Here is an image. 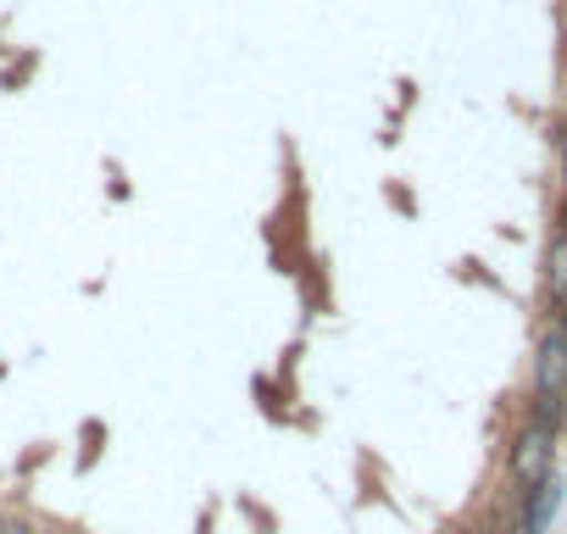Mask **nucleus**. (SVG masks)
<instances>
[{
    "instance_id": "nucleus-1",
    "label": "nucleus",
    "mask_w": 567,
    "mask_h": 534,
    "mask_svg": "<svg viewBox=\"0 0 567 534\" xmlns=\"http://www.w3.org/2000/svg\"><path fill=\"white\" fill-rule=\"evenodd\" d=\"M550 468H556V429L523 423L517 440H512V451H506V479L517 484V495H528L534 484L550 479Z\"/></svg>"
},
{
    "instance_id": "nucleus-2",
    "label": "nucleus",
    "mask_w": 567,
    "mask_h": 534,
    "mask_svg": "<svg viewBox=\"0 0 567 534\" xmlns=\"http://www.w3.org/2000/svg\"><path fill=\"white\" fill-rule=\"evenodd\" d=\"M534 401L567 407V324L556 318L534 346Z\"/></svg>"
},
{
    "instance_id": "nucleus-3",
    "label": "nucleus",
    "mask_w": 567,
    "mask_h": 534,
    "mask_svg": "<svg viewBox=\"0 0 567 534\" xmlns=\"http://www.w3.org/2000/svg\"><path fill=\"white\" fill-rule=\"evenodd\" d=\"M556 512H561V479L550 473L545 484H534L523 495V534H545L556 523Z\"/></svg>"
},
{
    "instance_id": "nucleus-4",
    "label": "nucleus",
    "mask_w": 567,
    "mask_h": 534,
    "mask_svg": "<svg viewBox=\"0 0 567 534\" xmlns=\"http://www.w3.org/2000/svg\"><path fill=\"white\" fill-rule=\"evenodd\" d=\"M545 296H550L556 318H567V234L561 228L545 239Z\"/></svg>"
},
{
    "instance_id": "nucleus-5",
    "label": "nucleus",
    "mask_w": 567,
    "mask_h": 534,
    "mask_svg": "<svg viewBox=\"0 0 567 534\" xmlns=\"http://www.w3.org/2000/svg\"><path fill=\"white\" fill-rule=\"evenodd\" d=\"M556 167H561V184H567V129L556 134Z\"/></svg>"
},
{
    "instance_id": "nucleus-6",
    "label": "nucleus",
    "mask_w": 567,
    "mask_h": 534,
    "mask_svg": "<svg viewBox=\"0 0 567 534\" xmlns=\"http://www.w3.org/2000/svg\"><path fill=\"white\" fill-rule=\"evenodd\" d=\"M0 534H40V528H29V523H7V528H0Z\"/></svg>"
},
{
    "instance_id": "nucleus-7",
    "label": "nucleus",
    "mask_w": 567,
    "mask_h": 534,
    "mask_svg": "<svg viewBox=\"0 0 567 534\" xmlns=\"http://www.w3.org/2000/svg\"><path fill=\"white\" fill-rule=\"evenodd\" d=\"M467 534H495V528H467Z\"/></svg>"
},
{
    "instance_id": "nucleus-8",
    "label": "nucleus",
    "mask_w": 567,
    "mask_h": 534,
    "mask_svg": "<svg viewBox=\"0 0 567 534\" xmlns=\"http://www.w3.org/2000/svg\"><path fill=\"white\" fill-rule=\"evenodd\" d=\"M561 217H567V206H561ZM561 234H567V223H561Z\"/></svg>"
}]
</instances>
